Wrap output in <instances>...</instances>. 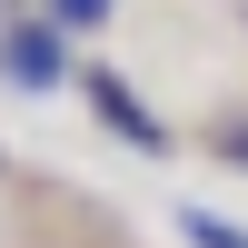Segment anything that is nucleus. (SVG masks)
I'll return each mask as SVG.
<instances>
[{"instance_id":"nucleus-1","label":"nucleus","mask_w":248,"mask_h":248,"mask_svg":"<svg viewBox=\"0 0 248 248\" xmlns=\"http://www.w3.org/2000/svg\"><path fill=\"white\" fill-rule=\"evenodd\" d=\"M0 79L40 99V90H60V79H79V60H70V40H60L40 10H10L0 20Z\"/></svg>"},{"instance_id":"nucleus-2","label":"nucleus","mask_w":248,"mask_h":248,"mask_svg":"<svg viewBox=\"0 0 248 248\" xmlns=\"http://www.w3.org/2000/svg\"><path fill=\"white\" fill-rule=\"evenodd\" d=\"M79 90H90V109L109 119V129L129 139V149H169V129L149 119V99L129 90V70H109V60H90V70H79Z\"/></svg>"},{"instance_id":"nucleus-3","label":"nucleus","mask_w":248,"mask_h":248,"mask_svg":"<svg viewBox=\"0 0 248 248\" xmlns=\"http://www.w3.org/2000/svg\"><path fill=\"white\" fill-rule=\"evenodd\" d=\"M109 10H119V0H40V20H50L60 40H90V30H109Z\"/></svg>"},{"instance_id":"nucleus-4","label":"nucleus","mask_w":248,"mask_h":248,"mask_svg":"<svg viewBox=\"0 0 248 248\" xmlns=\"http://www.w3.org/2000/svg\"><path fill=\"white\" fill-rule=\"evenodd\" d=\"M179 238H189V248H248V229L218 218V209H179Z\"/></svg>"},{"instance_id":"nucleus-5","label":"nucleus","mask_w":248,"mask_h":248,"mask_svg":"<svg viewBox=\"0 0 248 248\" xmlns=\"http://www.w3.org/2000/svg\"><path fill=\"white\" fill-rule=\"evenodd\" d=\"M0 20H10V0H0Z\"/></svg>"}]
</instances>
